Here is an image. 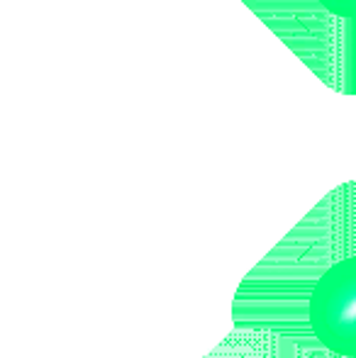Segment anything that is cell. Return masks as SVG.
<instances>
[{"instance_id": "obj_2", "label": "cell", "mask_w": 356, "mask_h": 358, "mask_svg": "<svg viewBox=\"0 0 356 358\" xmlns=\"http://www.w3.org/2000/svg\"><path fill=\"white\" fill-rule=\"evenodd\" d=\"M318 5L339 20H356V0H318Z\"/></svg>"}, {"instance_id": "obj_1", "label": "cell", "mask_w": 356, "mask_h": 358, "mask_svg": "<svg viewBox=\"0 0 356 358\" xmlns=\"http://www.w3.org/2000/svg\"><path fill=\"white\" fill-rule=\"evenodd\" d=\"M308 322L322 349L356 358V254L334 261L308 297Z\"/></svg>"}]
</instances>
